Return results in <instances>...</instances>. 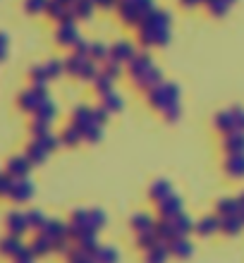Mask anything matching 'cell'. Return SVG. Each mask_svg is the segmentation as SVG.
<instances>
[{"label":"cell","mask_w":244,"mask_h":263,"mask_svg":"<svg viewBox=\"0 0 244 263\" xmlns=\"http://www.w3.org/2000/svg\"><path fill=\"white\" fill-rule=\"evenodd\" d=\"M46 69H48V77H55V74H60V69H63V65L58 63V60H53V63L46 65Z\"/></svg>","instance_id":"11"},{"label":"cell","mask_w":244,"mask_h":263,"mask_svg":"<svg viewBox=\"0 0 244 263\" xmlns=\"http://www.w3.org/2000/svg\"><path fill=\"white\" fill-rule=\"evenodd\" d=\"M17 247H20V244H17V237L14 235L0 239V254H3V256H12L14 251H17Z\"/></svg>","instance_id":"4"},{"label":"cell","mask_w":244,"mask_h":263,"mask_svg":"<svg viewBox=\"0 0 244 263\" xmlns=\"http://www.w3.org/2000/svg\"><path fill=\"white\" fill-rule=\"evenodd\" d=\"M22 263H31V261H22Z\"/></svg>","instance_id":"14"},{"label":"cell","mask_w":244,"mask_h":263,"mask_svg":"<svg viewBox=\"0 0 244 263\" xmlns=\"http://www.w3.org/2000/svg\"><path fill=\"white\" fill-rule=\"evenodd\" d=\"M31 192H34V189H31V184H29V182L17 180L12 184V189H10V196H12L14 201H27L29 196H31Z\"/></svg>","instance_id":"3"},{"label":"cell","mask_w":244,"mask_h":263,"mask_svg":"<svg viewBox=\"0 0 244 263\" xmlns=\"http://www.w3.org/2000/svg\"><path fill=\"white\" fill-rule=\"evenodd\" d=\"M27 158H29V163H41L43 158H46V148L43 146H29L27 148Z\"/></svg>","instance_id":"5"},{"label":"cell","mask_w":244,"mask_h":263,"mask_svg":"<svg viewBox=\"0 0 244 263\" xmlns=\"http://www.w3.org/2000/svg\"><path fill=\"white\" fill-rule=\"evenodd\" d=\"M29 158H10L7 160V173L12 175L14 180H24V175L29 173Z\"/></svg>","instance_id":"1"},{"label":"cell","mask_w":244,"mask_h":263,"mask_svg":"<svg viewBox=\"0 0 244 263\" xmlns=\"http://www.w3.org/2000/svg\"><path fill=\"white\" fill-rule=\"evenodd\" d=\"M46 5H48V0H27L24 3L27 12H41V10H46Z\"/></svg>","instance_id":"7"},{"label":"cell","mask_w":244,"mask_h":263,"mask_svg":"<svg viewBox=\"0 0 244 263\" xmlns=\"http://www.w3.org/2000/svg\"><path fill=\"white\" fill-rule=\"evenodd\" d=\"M7 58V48H0V60H5Z\"/></svg>","instance_id":"13"},{"label":"cell","mask_w":244,"mask_h":263,"mask_svg":"<svg viewBox=\"0 0 244 263\" xmlns=\"http://www.w3.org/2000/svg\"><path fill=\"white\" fill-rule=\"evenodd\" d=\"M5 222H7V230H10V235H14V237H20L22 232L27 230V225H29L27 215H22V213H10Z\"/></svg>","instance_id":"2"},{"label":"cell","mask_w":244,"mask_h":263,"mask_svg":"<svg viewBox=\"0 0 244 263\" xmlns=\"http://www.w3.org/2000/svg\"><path fill=\"white\" fill-rule=\"evenodd\" d=\"M27 220H29V225H34V228H43L46 222H43V215L39 213V211H31V213L27 215Z\"/></svg>","instance_id":"10"},{"label":"cell","mask_w":244,"mask_h":263,"mask_svg":"<svg viewBox=\"0 0 244 263\" xmlns=\"http://www.w3.org/2000/svg\"><path fill=\"white\" fill-rule=\"evenodd\" d=\"M0 48H7V36L0 31Z\"/></svg>","instance_id":"12"},{"label":"cell","mask_w":244,"mask_h":263,"mask_svg":"<svg viewBox=\"0 0 244 263\" xmlns=\"http://www.w3.org/2000/svg\"><path fill=\"white\" fill-rule=\"evenodd\" d=\"M12 175L7 177V175H0V194H10V189H12Z\"/></svg>","instance_id":"9"},{"label":"cell","mask_w":244,"mask_h":263,"mask_svg":"<svg viewBox=\"0 0 244 263\" xmlns=\"http://www.w3.org/2000/svg\"><path fill=\"white\" fill-rule=\"evenodd\" d=\"M31 77H34V82H36V84H46L48 69H46V67H34V69H31Z\"/></svg>","instance_id":"8"},{"label":"cell","mask_w":244,"mask_h":263,"mask_svg":"<svg viewBox=\"0 0 244 263\" xmlns=\"http://www.w3.org/2000/svg\"><path fill=\"white\" fill-rule=\"evenodd\" d=\"M14 261L22 263V261H31V256H34V249H27V247H17V251L12 254Z\"/></svg>","instance_id":"6"}]
</instances>
